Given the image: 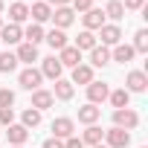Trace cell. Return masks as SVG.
<instances>
[{
	"label": "cell",
	"instance_id": "6da1fadb",
	"mask_svg": "<svg viewBox=\"0 0 148 148\" xmlns=\"http://www.w3.org/2000/svg\"><path fill=\"white\" fill-rule=\"evenodd\" d=\"M139 125V113L131 110V108H119L113 110V128H122V131H134Z\"/></svg>",
	"mask_w": 148,
	"mask_h": 148
},
{
	"label": "cell",
	"instance_id": "7a4b0ae2",
	"mask_svg": "<svg viewBox=\"0 0 148 148\" xmlns=\"http://www.w3.org/2000/svg\"><path fill=\"white\" fill-rule=\"evenodd\" d=\"M105 142H108V148H128L131 145V131L110 128V131H105Z\"/></svg>",
	"mask_w": 148,
	"mask_h": 148
},
{
	"label": "cell",
	"instance_id": "3957f363",
	"mask_svg": "<svg viewBox=\"0 0 148 148\" xmlns=\"http://www.w3.org/2000/svg\"><path fill=\"white\" fill-rule=\"evenodd\" d=\"M145 87H148V76L142 70H131L128 79H125V90L128 93H145Z\"/></svg>",
	"mask_w": 148,
	"mask_h": 148
},
{
	"label": "cell",
	"instance_id": "277c9868",
	"mask_svg": "<svg viewBox=\"0 0 148 148\" xmlns=\"http://www.w3.org/2000/svg\"><path fill=\"white\" fill-rule=\"evenodd\" d=\"M108 96H110V87L105 84V82H90L87 84V99H90V105H102V102H108Z\"/></svg>",
	"mask_w": 148,
	"mask_h": 148
},
{
	"label": "cell",
	"instance_id": "5b68a950",
	"mask_svg": "<svg viewBox=\"0 0 148 148\" xmlns=\"http://www.w3.org/2000/svg\"><path fill=\"white\" fill-rule=\"evenodd\" d=\"M18 82H21V87H23V90H38V87H41V82H44V76H41V70L26 67L21 76H18Z\"/></svg>",
	"mask_w": 148,
	"mask_h": 148
},
{
	"label": "cell",
	"instance_id": "8992f818",
	"mask_svg": "<svg viewBox=\"0 0 148 148\" xmlns=\"http://www.w3.org/2000/svg\"><path fill=\"white\" fill-rule=\"evenodd\" d=\"M73 131H76V122H73L70 116L52 119V136L55 139H67V136H73Z\"/></svg>",
	"mask_w": 148,
	"mask_h": 148
},
{
	"label": "cell",
	"instance_id": "52a82bcc",
	"mask_svg": "<svg viewBox=\"0 0 148 148\" xmlns=\"http://www.w3.org/2000/svg\"><path fill=\"white\" fill-rule=\"evenodd\" d=\"M99 38H102V47H116V44H122V29L116 23H105L99 29Z\"/></svg>",
	"mask_w": 148,
	"mask_h": 148
},
{
	"label": "cell",
	"instance_id": "ba28073f",
	"mask_svg": "<svg viewBox=\"0 0 148 148\" xmlns=\"http://www.w3.org/2000/svg\"><path fill=\"white\" fill-rule=\"evenodd\" d=\"M0 41H3L6 47H15L23 41V29L18 23H6V26H0Z\"/></svg>",
	"mask_w": 148,
	"mask_h": 148
},
{
	"label": "cell",
	"instance_id": "9c48e42d",
	"mask_svg": "<svg viewBox=\"0 0 148 148\" xmlns=\"http://www.w3.org/2000/svg\"><path fill=\"white\" fill-rule=\"evenodd\" d=\"M49 21L55 23V29H67L73 21H76V12H73L70 6H58V9H52V18Z\"/></svg>",
	"mask_w": 148,
	"mask_h": 148
},
{
	"label": "cell",
	"instance_id": "30bf717a",
	"mask_svg": "<svg viewBox=\"0 0 148 148\" xmlns=\"http://www.w3.org/2000/svg\"><path fill=\"white\" fill-rule=\"evenodd\" d=\"M61 70H64V67H61L58 55H49V58L41 61V76H44V79H52V82L61 79Z\"/></svg>",
	"mask_w": 148,
	"mask_h": 148
},
{
	"label": "cell",
	"instance_id": "8fae6325",
	"mask_svg": "<svg viewBox=\"0 0 148 148\" xmlns=\"http://www.w3.org/2000/svg\"><path fill=\"white\" fill-rule=\"evenodd\" d=\"M29 18L41 26V23H47V21L52 18V6H49V3H44V0H38V3H32V6H29Z\"/></svg>",
	"mask_w": 148,
	"mask_h": 148
},
{
	"label": "cell",
	"instance_id": "7c38bea8",
	"mask_svg": "<svg viewBox=\"0 0 148 148\" xmlns=\"http://www.w3.org/2000/svg\"><path fill=\"white\" fill-rule=\"evenodd\" d=\"M82 21H84V29H87V32L102 29V26H105V12H102V9H87V12L82 15Z\"/></svg>",
	"mask_w": 148,
	"mask_h": 148
},
{
	"label": "cell",
	"instance_id": "4fadbf2b",
	"mask_svg": "<svg viewBox=\"0 0 148 148\" xmlns=\"http://www.w3.org/2000/svg\"><path fill=\"white\" fill-rule=\"evenodd\" d=\"M90 82H93V67H90V64H79V67H73V82H70L73 87H76V84H84V87H87Z\"/></svg>",
	"mask_w": 148,
	"mask_h": 148
},
{
	"label": "cell",
	"instance_id": "5bb4252c",
	"mask_svg": "<svg viewBox=\"0 0 148 148\" xmlns=\"http://www.w3.org/2000/svg\"><path fill=\"white\" fill-rule=\"evenodd\" d=\"M52 93V99H61V102H70L73 99V93H76V87H73L67 79H55V87L49 90Z\"/></svg>",
	"mask_w": 148,
	"mask_h": 148
},
{
	"label": "cell",
	"instance_id": "9a60e30c",
	"mask_svg": "<svg viewBox=\"0 0 148 148\" xmlns=\"http://www.w3.org/2000/svg\"><path fill=\"white\" fill-rule=\"evenodd\" d=\"M58 61H61V67H79L82 64V52L76 49V47H64L61 52H58Z\"/></svg>",
	"mask_w": 148,
	"mask_h": 148
},
{
	"label": "cell",
	"instance_id": "2e32d148",
	"mask_svg": "<svg viewBox=\"0 0 148 148\" xmlns=\"http://www.w3.org/2000/svg\"><path fill=\"white\" fill-rule=\"evenodd\" d=\"M15 55H18V64L23 61V64H29V67H32V64L38 61V47H32V44H26V41H23V44H18V52H15Z\"/></svg>",
	"mask_w": 148,
	"mask_h": 148
},
{
	"label": "cell",
	"instance_id": "e0dca14e",
	"mask_svg": "<svg viewBox=\"0 0 148 148\" xmlns=\"http://www.w3.org/2000/svg\"><path fill=\"white\" fill-rule=\"evenodd\" d=\"M52 102H55L52 93L38 87V90H32V105H29V108H35V110H47V108H52Z\"/></svg>",
	"mask_w": 148,
	"mask_h": 148
},
{
	"label": "cell",
	"instance_id": "ac0fdd59",
	"mask_svg": "<svg viewBox=\"0 0 148 148\" xmlns=\"http://www.w3.org/2000/svg\"><path fill=\"white\" fill-rule=\"evenodd\" d=\"M99 116H102V108H96V105H84V108H79V122L82 125H96L99 122Z\"/></svg>",
	"mask_w": 148,
	"mask_h": 148
},
{
	"label": "cell",
	"instance_id": "d6986e66",
	"mask_svg": "<svg viewBox=\"0 0 148 148\" xmlns=\"http://www.w3.org/2000/svg\"><path fill=\"white\" fill-rule=\"evenodd\" d=\"M134 55H136V52H134V47H131V44H116V47H113V52H110V58H113V61H119V64L134 61Z\"/></svg>",
	"mask_w": 148,
	"mask_h": 148
},
{
	"label": "cell",
	"instance_id": "ffe728a7",
	"mask_svg": "<svg viewBox=\"0 0 148 148\" xmlns=\"http://www.w3.org/2000/svg\"><path fill=\"white\" fill-rule=\"evenodd\" d=\"M6 136H9V145H23L29 139V131L23 125H9L6 128Z\"/></svg>",
	"mask_w": 148,
	"mask_h": 148
},
{
	"label": "cell",
	"instance_id": "44dd1931",
	"mask_svg": "<svg viewBox=\"0 0 148 148\" xmlns=\"http://www.w3.org/2000/svg\"><path fill=\"white\" fill-rule=\"evenodd\" d=\"M108 61H110V49L96 44V47L90 49V67H105Z\"/></svg>",
	"mask_w": 148,
	"mask_h": 148
},
{
	"label": "cell",
	"instance_id": "7402d4cb",
	"mask_svg": "<svg viewBox=\"0 0 148 148\" xmlns=\"http://www.w3.org/2000/svg\"><path fill=\"white\" fill-rule=\"evenodd\" d=\"M44 41H47L52 49H58V52L67 47V35H64V29H52V32H47V35H44Z\"/></svg>",
	"mask_w": 148,
	"mask_h": 148
},
{
	"label": "cell",
	"instance_id": "603a6c76",
	"mask_svg": "<svg viewBox=\"0 0 148 148\" xmlns=\"http://www.w3.org/2000/svg\"><path fill=\"white\" fill-rule=\"evenodd\" d=\"M102 139H105V131H102L99 125H87V131H84V136H82V142L93 148V145H99Z\"/></svg>",
	"mask_w": 148,
	"mask_h": 148
},
{
	"label": "cell",
	"instance_id": "cb8c5ba5",
	"mask_svg": "<svg viewBox=\"0 0 148 148\" xmlns=\"http://www.w3.org/2000/svg\"><path fill=\"white\" fill-rule=\"evenodd\" d=\"M9 18H12V23L21 26V23L29 18V6H26V3H12V6H9Z\"/></svg>",
	"mask_w": 148,
	"mask_h": 148
},
{
	"label": "cell",
	"instance_id": "d4e9b609",
	"mask_svg": "<svg viewBox=\"0 0 148 148\" xmlns=\"http://www.w3.org/2000/svg\"><path fill=\"white\" fill-rule=\"evenodd\" d=\"M44 35H47V32H44L38 23H29V26H26V32H23V41H26V44H32V47H38V44L44 41Z\"/></svg>",
	"mask_w": 148,
	"mask_h": 148
},
{
	"label": "cell",
	"instance_id": "484cf974",
	"mask_svg": "<svg viewBox=\"0 0 148 148\" xmlns=\"http://www.w3.org/2000/svg\"><path fill=\"white\" fill-rule=\"evenodd\" d=\"M21 125L29 131V128H38L41 125V110H35V108H26L23 113H21Z\"/></svg>",
	"mask_w": 148,
	"mask_h": 148
},
{
	"label": "cell",
	"instance_id": "4316f807",
	"mask_svg": "<svg viewBox=\"0 0 148 148\" xmlns=\"http://www.w3.org/2000/svg\"><path fill=\"white\" fill-rule=\"evenodd\" d=\"M108 99H110V105L119 110V108H128V102H131V93H128L125 87H119V90H110V96H108Z\"/></svg>",
	"mask_w": 148,
	"mask_h": 148
},
{
	"label": "cell",
	"instance_id": "83f0119b",
	"mask_svg": "<svg viewBox=\"0 0 148 148\" xmlns=\"http://www.w3.org/2000/svg\"><path fill=\"white\" fill-rule=\"evenodd\" d=\"M18 70V55L15 52H0V73H15Z\"/></svg>",
	"mask_w": 148,
	"mask_h": 148
},
{
	"label": "cell",
	"instance_id": "f1b7e54d",
	"mask_svg": "<svg viewBox=\"0 0 148 148\" xmlns=\"http://www.w3.org/2000/svg\"><path fill=\"white\" fill-rule=\"evenodd\" d=\"M93 47H96V35H93V32H87V29H84V32H79V38H76V49H79V52H82V49H87V52H90Z\"/></svg>",
	"mask_w": 148,
	"mask_h": 148
},
{
	"label": "cell",
	"instance_id": "f546056e",
	"mask_svg": "<svg viewBox=\"0 0 148 148\" xmlns=\"http://www.w3.org/2000/svg\"><path fill=\"white\" fill-rule=\"evenodd\" d=\"M105 18H110V21H122V18H125V9H122L119 0H108V6H105Z\"/></svg>",
	"mask_w": 148,
	"mask_h": 148
},
{
	"label": "cell",
	"instance_id": "4dcf8cb0",
	"mask_svg": "<svg viewBox=\"0 0 148 148\" xmlns=\"http://www.w3.org/2000/svg\"><path fill=\"white\" fill-rule=\"evenodd\" d=\"M134 52H148V29H136V35H134Z\"/></svg>",
	"mask_w": 148,
	"mask_h": 148
},
{
	"label": "cell",
	"instance_id": "1f68e13d",
	"mask_svg": "<svg viewBox=\"0 0 148 148\" xmlns=\"http://www.w3.org/2000/svg\"><path fill=\"white\" fill-rule=\"evenodd\" d=\"M15 125V110L12 108H0V128H9Z\"/></svg>",
	"mask_w": 148,
	"mask_h": 148
},
{
	"label": "cell",
	"instance_id": "d6a6232c",
	"mask_svg": "<svg viewBox=\"0 0 148 148\" xmlns=\"http://www.w3.org/2000/svg\"><path fill=\"white\" fill-rule=\"evenodd\" d=\"M12 105H15V90L0 87V108H12Z\"/></svg>",
	"mask_w": 148,
	"mask_h": 148
},
{
	"label": "cell",
	"instance_id": "836d02e7",
	"mask_svg": "<svg viewBox=\"0 0 148 148\" xmlns=\"http://www.w3.org/2000/svg\"><path fill=\"white\" fill-rule=\"evenodd\" d=\"M70 9L73 12H87V9H93V0H73Z\"/></svg>",
	"mask_w": 148,
	"mask_h": 148
},
{
	"label": "cell",
	"instance_id": "e575fe53",
	"mask_svg": "<svg viewBox=\"0 0 148 148\" xmlns=\"http://www.w3.org/2000/svg\"><path fill=\"white\" fill-rule=\"evenodd\" d=\"M119 3H122V9L136 12V9H142V6H145V0H119Z\"/></svg>",
	"mask_w": 148,
	"mask_h": 148
},
{
	"label": "cell",
	"instance_id": "d590c367",
	"mask_svg": "<svg viewBox=\"0 0 148 148\" xmlns=\"http://www.w3.org/2000/svg\"><path fill=\"white\" fill-rule=\"evenodd\" d=\"M64 148H84V142H82L79 136H67V139H64Z\"/></svg>",
	"mask_w": 148,
	"mask_h": 148
},
{
	"label": "cell",
	"instance_id": "8d00e7d4",
	"mask_svg": "<svg viewBox=\"0 0 148 148\" xmlns=\"http://www.w3.org/2000/svg\"><path fill=\"white\" fill-rule=\"evenodd\" d=\"M41 148H64V139H55V136H49Z\"/></svg>",
	"mask_w": 148,
	"mask_h": 148
},
{
	"label": "cell",
	"instance_id": "74e56055",
	"mask_svg": "<svg viewBox=\"0 0 148 148\" xmlns=\"http://www.w3.org/2000/svg\"><path fill=\"white\" fill-rule=\"evenodd\" d=\"M47 3H49L52 9H58V6H70V3H73V0H47Z\"/></svg>",
	"mask_w": 148,
	"mask_h": 148
},
{
	"label": "cell",
	"instance_id": "f35d334b",
	"mask_svg": "<svg viewBox=\"0 0 148 148\" xmlns=\"http://www.w3.org/2000/svg\"><path fill=\"white\" fill-rule=\"evenodd\" d=\"M93 148H108V145H102V142H99V145H93Z\"/></svg>",
	"mask_w": 148,
	"mask_h": 148
},
{
	"label": "cell",
	"instance_id": "ab89813d",
	"mask_svg": "<svg viewBox=\"0 0 148 148\" xmlns=\"http://www.w3.org/2000/svg\"><path fill=\"white\" fill-rule=\"evenodd\" d=\"M0 15H3V0H0Z\"/></svg>",
	"mask_w": 148,
	"mask_h": 148
},
{
	"label": "cell",
	"instance_id": "60d3db41",
	"mask_svg": "<svg viewBox=\"0 0 148 148\" xmlns=\"http://www.w3.org/2000/svg\"><path fill=\"white\" fill-rule=\"evenodd\" d=\"M9 148H23V145H9Z\"/></svg>",
	"mask_w": 148,
	"mask_h": 148
},
{
	"label": "cell",
	"instance_id": "b9f144b4",
	"mask_svg": "<svg viewBox=\"0 0 148 148\" xmlns=\"http://www.w3.org/2000/svg\"><path fill=\"white\" fill-rule=\"evenodd\" d=\"M0 26H3V18H0Z\"/></svg>",
	"mask_w": 148,
	"mask_h": 148
},
{
	"label": "cell",
	"instance_id": "7bdbcfd3",
	"mask_svg": "<svg viewBox=\"0 0 148 148\" xmlns=\"http://www.w3.org/2000/svg\"><path fill=\"white\" fill-rule=\"evenodd\" d=\"M32 3H38V0H32Z\"/></svg>",
	"mask_w": 148,
	"mask_h": 148
},
{
	"label": "cell",
	"instance_id": "ee69618b",
	"mask_svg": "<svg viewBox=\"0 0 148 148\" xmlns=\"http://www.w3.org/2000/svg\"><path fill=\"white\" fill-rule=\"evenodd\" d=\"M142 148H145V145H142Z\"/></svg>",
	"mask_w": 148,
	"mask_h": 148
}]
</instances>
